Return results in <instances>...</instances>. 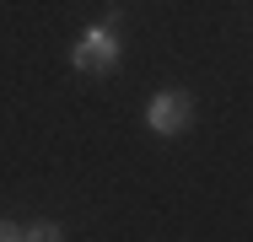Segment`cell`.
I'll return each mask as SVG.
<instances>
[{"instance_id": "obj_3", "label": "cell", "mask_w": 253, "mask_h": 242, "mask_svg": "<svg viewBox=\"0 0 253 242\" xmlns=\"http://www.w3.org/2000/svg\"><path fill=\"white\" fill-rule=\"evenodd\" d=\"M22 242H65V226L59 221H33V226H22Z\"/></svg>"}, {"instance_id": "obj_1", "label": "cell", "mask_w": 253, "mask_h": 242, "mask_svg": "<svg viewBox=\"0 0 253 242\" xmlns=\"http://www.w3.org/2000/svg\"><path fill=\"white\" fill-rule=\"evenodd\" d=\"M119 54H124V38H119V22L102 16L92 27H81V38L70 43V65L81 76H113L119 70Z\"/></svg>"}, {"instance_id": "obj_4", "label": "cell", "mask_w": 253, "mask_h": 242, "mask_svg": "<svg viewBox=\"0 0 253 242\" xmlns=\"http://www.w3.org/2000/svg\"><path fill=\"white\" fill-rule=\"evenodd\" d=\"M0 242H22V226H16V221H5V215H0Z\"/></svg>"}, {"instance_id": "obj_2", "label": "cell", "mask_w": 253, "mask_h": 242, "mask_svg": "<svg viewBox=\"0 0 253 242\" xmlns=\"http://www.w3.org/2000/svg\"><path fill=\"white\" fill-rule=\"evenodd\" d=\"M189 119H194V102H189V92H178V86H167V92H156L146 102V129H151L156 140L189 135Z\"/></svg>"}]
</instances>
